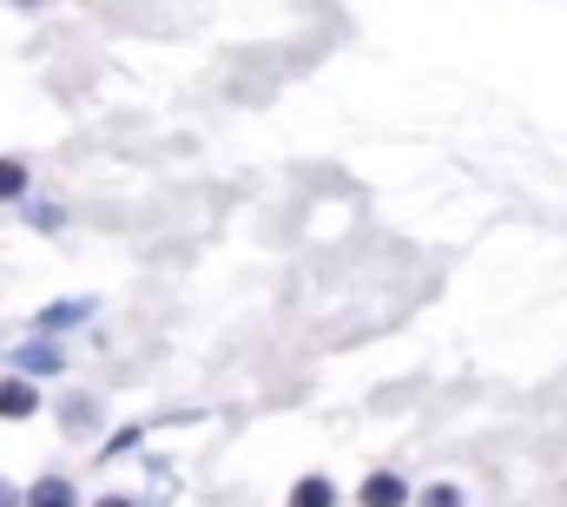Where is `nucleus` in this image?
<instances>
[{"mask_svg":"<svg viewBox=\"0 0 567 507\" xmlns=\"http://www.w3.org/2000/svg\"><path fill=\"white\" fill-rule=\"evenodd\" d=\"M20 363H27V370H60V350H53V343H33Z\"/></svg>","mask_w":567,"mask_h":507,"instance_id":"obj_6","label":"nucleus"},{"mask_svg":"<svg viewBox=\"0 0 567 507\" xmlns=\"http://www.w3.org/2000/svg\"><path fill=\"white\" fill-rule=\"evenodd\" d=\"M403 501H410V488L396 475H370L363 482V507H403Z\"/></svg>","mask_w":567,"mask_h":507,"instance_id":"obj_1","label":"nucleus"},{"mask_svg":"<svg viewBox=\"0 0 567 507\" xmlns=\"http://www.w3.org/2000/svg\"><path fill=\"white\" fill-rule=\"evenodd\" d=\"M33 408H40L33 382H20V376H7V382H0V415H33Z\"/></svg>","mask_w":567,"mask_h":507,"instance_id":"obj_2","label":"nucleus"},{"mask_svg":"<svg viewBox=\"0 0 567 507\" xmlns=\"http://www.w3.org/2000/svg\"><path fill=\"white\" fill-rule=\"evenodd\" d=\"M290 507H337V488H330L323 475H303V482L290 488Z\"/></svg>","mask_w":567,"mask_h":507,"instance_id":"obj_4","label":"nucleus"},{"mask_svg":"<svg viewBox=\"0 0 567 507\" xmlns=\"http://www.w3.org/2000/svg\"><path fill=\"white\" fill-rule=\"evenodd\" d=\"M423 507H462V495H455V488H442V482H435V488H429V495H423Z\"/></svg>","mask_w":567,"mask_h":507,"instance_id":"obj_7","label":"nucleus"},{"mask_svg":"<svg viewBox=\"0 0 567 507\" xmlns=\"http://www.w3.org/2000/svg\"><path fill=\"white\" fill-rule=\"evenodd\" d=\"M100 507H133V501H126V495H113V501H100Z\"/></svg>","mask_w":567,"mask_h":507,"instance_id":"obj_9","label":"nucleus"},{"mask_svg":"<svg viewBox=\"0 0 567 507\" xmlns=\"http://www.w3.org/2000/svg\"><path fill=\"white\" fill-rule=\"evenodd\" d=\"M0 507H20V495H13V488H7V482H0Z\"/></svg>","mask_w":567,"mask_h":507,"instance_id":"obj_8","label":"nucleus"},{"mask_svg":"<svg viewBox=\"0 0 567 507\" xmlns=\"http://www.w3.org/2000/svg\"><path fill=\"white\" fill-rule=\"evenodd\" d=\"M27 507H73V482H60V475L33 482V488H27Z\"/></svg>","mask_w":567,"mask_h":507,"instance_id":"obj_3","label":"nucleus"},{"mask_svg":"<svg viewBox=\"0 0 567 507\" xmlns=\"http://www.w3.org/2000/svg\"><path fill=\"white\" fill-rule=\"evenodd\" d=\"M20 192H27V165L0 158V205H7V198H20Z\"/></svg>","mask_w":567,"mask_h":507,"instance_id":"obj_5","label":"nucleus"}]
</instances>
